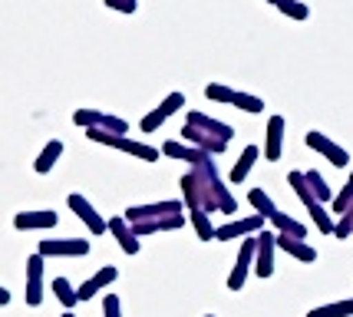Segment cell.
Returning a JSON list of instances; mask_svg holds the SVG:
<instances>
[{
	"label": "cell",
	"instance_id": "cell-10",
	"mask_svg": "<svg viewBox=\"0 0 353 317\" xmlns=\"http://www.w3.org/2000/svg\"><path fill=\"white\" fill-rule=\"evenodd\" d=\"M264 231V218L261 215H248V218H234L228 225L215 228V238L218 242H231V238H248V235H258Z\"/></svg>",
	"mask_w": 353,
	"mask_h": 317
},
{
	"label": "cell",
	"instance_id": "cell-41",
	"mask_svg": "<svg viewBox=\"0 0 353 317\" xmlns=\"http://www.w3.org/2000/svg\"><path fill=\"white\" fill-rule=\"evenodd\" d=\"M205 317H215V314H205Z\"/></svg>",
	"mask_w": 353,
	"mask_h": 317
},
{
	"label": "cell",
	"instance_id": "cell-34",
	"mask_svg": "<svg viewBox=\"0 0 353 317\" xmlns=\"http://www.w3.org/2000/svg\"><path fill=\"white\" fill-rule=\"evenodd\" d=\"M350 202H353V185H343L337 195H334V202H330V205H334V211H337V215H343V211L350 209Z\"/></svg>",
	"mask_w": 353,
	"mask_h": 317
},
{
	"label": "cell",
	"instance_id": "cell-33",
	"mask_svg": "<svg viewBox=\"0 0 353 317\" xmlns=\"http://www.w3.org/2000/svg\"><path fill=\"white\" fill-rule=\"evenodd\" d=\"M310 218H314V225L321 228L323 235H334V218H330V211L317 205V209H310Z\"/></svg>",
	"mask_w": 353,
	"mask_h": 317
},
{
	"label": "cell",
	"instance_id": "cell-32",
	"mask_svg": "<svg viewBox=\"0 0 353 317\" xmlns=\"http://www.w3.org/2000/svg\"><path fill=\"white\" fill-rule=\"evenodd\" d=\"M99 129H106V133H112V136H125V133H129V122L119 119V116H109V113H103Z\"/></svg>",
	"mask_w": 353,
	"mask_h": 317
},
{
	"label": "cell",
	"instance_id": "cell-26",
	"mask_svg": "<svg viewBox=\"0 0 353 317\" xmlns=\"http://www.w3.org/2000/svg\"><path fill=\"white\" fill-rule=\"evenodd\" d=\"M248 205H251V209L258 211L261 218H271V215L277 211V205L271 202V195H268L264 189H251V192H248Z\"/></svg>",
	"mask_w": 353,
	"mask_h": 317
},
{
	"label": "cell",
	"instance_id": "cell-29",
	"mask_svg": "<svg viewBox=\"0 0 353 317\" xmlns=\"http://www.w3.org/2000/svg\"><path fill=\"white\" fill-rule=\"evenodd\" d=\"M99 119H103V113L92 109V106H83V109L73 113V122H77L79 129H92V126H99Z\"/></svg>",
	"mask_w": 353,
	"mask_h": 317
},
{
	"label": "cell",
	"instance_id": "cell-15",
	"mask_svg": "<svg viewBox=\"0 0 353 317\" xmlns=\"http://www.w3.org/2000/svg\"><path fill=\"white\" fill-rule=\"evenodd\" d=\"M119 278V268H112V265H106V268H99V271L92 274L90 281H83V285L77 287V298L79 301H90V298H96V291H103V287H109L112 281Z\"/></svg>",
	"mask_w": 353,
	"mask_h": 317
},
{
	"label": "cell",
	"instance_id": "cell-39",
	"mask_svg": "<svg viewBox=\"0 0 353 317\" xmlns=\"http://www.w3.org/2000/svg\"><path fill=\"white\" fill-rule=\"evenodd\" d=\"M347 185H353V169H350V179H347Z\"/></svg>",
	"mask_w": 353,
	"mask_h": 317
},
{
	"label": "cell",
	"instance_id": "cell-14",
	"mask_svg": "<svg viewBox=\"0 0 353 317\" xmlns=\"http://www.w3.org/2000/svg\"><path fill=\"white\" fill-rule=\"evenodd\" d=\"M281 149H284V116H271V119H268V129H264V159H268V162H277V159H281Z\"/></svg>",
	"mask_w": 353,
	"mask_h": 317
},
{
	"label": "cell",
	"instance_id": "cell-35",
	"mask_svg": "<svg viewBox=\"0 0 353 317\" xmlns=\"http://www.w3.org/2000/svg\"><path fill=\"white\" fill-rule=\"evenodd\" d=\"M103 317H123V304H119V298L112 291L103 298Z\"/></svg>",
	"mask_w": 353,
	"mask_h": 317
},
{
	"label": "cell",
	"instance_id": "cell-13",
	"mask_svg": "<svg viewBox=\"0 0 353 317\" xmlns=\"http://www.w3.org/2000/svg\"><path fill=\"white\" fill-rule=\"evenodd\" d=\"M106 231L112 235V238H116V244L123 248L125 255H139V248H142V244H139V238L132 235V225L125 222L123 215H116V218H106Z\"/></svg>",
	"mask_w": 353,
	"mask_h": 317
},
{
	"label": "cell",
	"instance_id": "cell-25",
	"mask_svg": "<svg viewBox=\"0 0 353 317\" xmlns=\"http://www.w3.org/2000/svg\"><path fill=\"white\" fill-rule=\"evenodd\" d=\"M53 294H57V301L63 304V311H73L79 304V298H77V287L70 285L66 278H53Z\"/></svg>",
	"mask_w": 353,
	"mask_h": 317
},
{
	"label": "cell",
	"instance_id": "cell-16",
	"mask_svg": "<svg viewBox=\"0 0 353 317\" xmlns=\"http://www.w3.org/2000/svg\"><path fill=\"white\" fill-rule=\"evenodd\" d=\"M274 244L281 251H288L291 258H297L301 265H314L317 261V248L307 242H301V238H291V235H274Z\"/></svg>",
	"mask_w": 353,
	"mask_h": 317
},
{
	"label": "cell",
	"instance_id": "cell-5",
	"mask_svg": "<svg viewBox=\"0 0 353 317\" xmlns=\"http://www.w3.org/2000/svg\"><path fill=\"white\" fill-rule=\"evenodd\" d=\"M66 205H70V211H77V218L83 222V225L90 228V235H103L106 231V218L96 211V205H92L86 195H79V192H73V195H66Z\"/></svg>",
	"mask_w": 353,
	"mask_h": 317
},
{
	"label": "cell",
	"instance_id": "cell-37",
	"mask_svg": "<svg viewBox=\"0 0 353 317\" xmlns=\"http://www.w3.org/2000/svg\"><path fill=\"white\" fill-rule=\"evenodd\" d=\"M3 304H10V291H7V287H0V307H3Z\"/></svg>",
	"mask_w": 353,
	"mask_h": 317
},
{
	"label": "cell",
	"instance_id": "cell-7",
	"mask_svg": "<svg viewBox=\"0 0 353 317\" xmlns=\"http://www.w3.org/2000/svg\"><path fill=\"white\" fill-rule=\"evenodd\" d=\"M307 146L317 152V155H323L330 166H337V169L350 166V152L343 149V146H337L334 139H327L323 133H317V129H310V133H307Z\"/></svg>",
	"mask_w": 353,
	"mask_h": 317
},
{
	"label": "cell",
	"instance_id": "cell-18",
	"mask_svg": "<svg viewBox=\"0 0 353 317\" xmlns=\"http://www.w3.org/2000/svg\"><path fill=\"white\" fill-rule=\"evenodd\" d=\"M162 155H169V159H182V162H192V166H199L201 159H205V152L195 149V146H188V142H179V139H169V142H162Z\"/></svg>",
	"mask_w": 353,
	"mask_h": 317
},
{
	"label": "cell",
	"instance_id": "cell-31",
	"mask_svg": "<svg viewBox=\"0 0 353 317\" xmlns=\"http://www.w3.org/2000/svg\"><path fill=\"white\" fill-rule=\"evenodd\" d=\"M238 109H245V113H264V99L261 96H251V93H234V103Z\"/></svg>",
	"mask_w": 353,
	"mask_h": 317
},
{
	"label": "cell",
	"instance_id": "cell-4",
	"mask_svg": "<svg viewBox=\"0 0 353 317\" xmlns=\"http://www.w3.org/2000/svg\"><path fill=\"white\" fill-rule=\"evenodd\" d=\"M37 255L40 258H83V255H90V242L86 238H43Z\"/></svg>",
	"mask_w": 353,
	"mask_h": 317
},
{
	"label": "cell",
	"instance_id": "cell-20",
	"mask_svg": "<svg viewBox=\"0 0 353 317\" xmlns=\"http://www.w3.org/2000/svg\"><path fill=\"white\" fill-rule=\"evenodd\" d=\"M271 225L277 228V235H291V238H301V242L307 238V225L291 218V215H284V211H274V215H271Z\"/></svg>",
	"mask_w": 353,
	"mask_h": 317
},
{
	"label": "cell",
	"instance_id": "cell-36",
	"mask_svg": "<svg viewBox=\"0 0 353 317\" xmlns=\"http://www.w3.org/2000/svg\"><path fill=\"white\" fill-rule=\"evenodd\" d=\"M109 10H119V14H136L139 0H106Z\"/></svg>",
	"mask_w": 353,
	"mask_h": 317
},
{
	"label": "cell",
	"instance_id": "cell-27",
	"mask_svg": "<svg viewBox=\"0 0 353 317\" xmlns=\"http://www.w3.org/2000/svg\"><path fill=\"white\" fill-rule=\"evenodd\" d=\"M188 218H192V228H195V235H199L201 242H215V225H212V218H208L205 211L192 209Z\"/></svg>",
	"mask_w": 353,
	"mask_h": 317
},
{
	"label": "cell",
	"instance_id": "cell-22",
	"mask_svg": "<svg viewBox=\"0 0 353 317\" xmlns=\"http://www.w3.org/2000/svg\"><path fill=\"white\" fill-rule=\"evenodd\" d=\"M304 179H307V189L314 192V198H317L321 205H327V202H334V192H330V185L323 182V175L317 172V169H307V172H304Z\"/></svg>",
	"mask_w": 353,
	"mask_h": 317
},
{
	"label": "cell",
	"instance_id": "cell-12",
	"mask_svg": "<svg viewBox=\"0 0 353 317\" xmlns=\"http://www.w3.org/2000/svg\"><path fill=\"white\" fill-rule=\"evenodd\" d=\"M27 304L30 307L43 304V258L40 255L27 258Z\"/></svg>",
	"mask_w": 353,
	"mask_h": 317
},
{
	"label": "cell",
	"instance_id": "cell-21",
	"mask_svg": "<svg viewBox=\"0 0 353 317\" xmlns=\"http://www.w3.org/2000/svg\"><path fill=\"white\" fill-rule=\"evenodd\" d=\"M258 155H261V149H258V146H245V152H241V159L234 162V169H231L228 179L234 182V185H241V182L248 179V172L254 169V159H258Z\"/></svg>",
	"mask_w": 353,
	"mask_h": 317
},
{
	"label": "cell",
	"instance_id": "cell-6",
	"mask_svg": "<svg viewBox=\"0 0 353 317\" xmlns=\"http://www.w3.org/2000/svg\"><path fill=\"white\" fill-rule=\"evenodd\" d=\"M254 251H258V235L245 238V244H241L238 261H234V268H231V274H228V291H241V287H245L248 274L254 268Z\"/></svg>",
	"mask_w": 353,
	"mask_h": 317
},
{
	"label": "cell",
	"instance_id": "cell-17",
	"mask_svg": "<svg viewBox=\"0 0 353 317\" xmlns=\"http://www.w3.org/2000/svg\"><path fill=\"white\" fill-rule=\"evenodd\" d=\"M185 225V215H165V218H145V222H136L132 225V235L136 238H145L152 231H175V228Z\"/></svg>",
	"mask_w": 353,
	"mask_h": 317
},
{
	"label": "cell",
	"instance_id": "cell-30",
	"mask_svg": "<svg viewBox=\"0 0 353 317\" xmlns=\"http://www.w3.org/2000/svg\"><path fill=\"white\" fill-rule=\"evenodd\" d=\"M205 96H208L212 103H225V106L234 103V90H231V86H221V83H208V86H205Z\"/></svg>",
	"mask_w": 353,
	"mask_h": 317
},
{
	"label": "cell",
	"instance_id": "cell-40",
	"mask_svg": "<svg viewBox=\"0 0 353 317\" xmlns=\"http://www.w3.org/2000/svg\"><path fill=\"white\" fill-rule=\"evenodd\" d=\"M268 3H274V7H277V0H268Z\"/></svg>",
	"mask_w": 353,
	"mask_h": 317
},
{
	"label": "cell",
	"instance_id": "cell-3",
	"mask_svg": "<svg viewBox=\"0 0 353 317\" xmlns=\"http://www.w3.org/2000/svg\"><path fill=\"white\" fill-rule=\"evenodd\" d=\"M179 185H182V205L188 211L199 209V211H205V215H212V211H215V205H212V195H208V189L201 185V179L195 175V172H185Z\"/></svg>",
	"mask_w": 353,
	"mask_h": 317
},
{
	"label": "cell",
	"instance_id": "cell-2",
	"mask_svg": "<svg viewBox=\"0 0 353 317\" xmlns=\"http://www.w3.org/2000/svg\"><path fill=\"white\" fill-rule=\"evenodd\" d=\"M185 205L179 198H165V202H149V205H129L123 211V218L129 225L136 222H145V218H165V215H182Z\"/></svg>",
	"mask_w": 353,
	"mask_h": 317
},
{
	"label": "cell",
	"instance_id": "cell-9",
	"mask_svg": "<svg viewBox=\"0 0 353 317\" xmlns=\"http://www.w3.org/2000/svg\"><path fill=\"white\" fill-rule=\"evenodd\" d=\"M60 215L53 209H37V211H17L14 215V228L17 231H46V228H57Z\"/></svg>",
	"mask_w": 353,
	"mask_h": 317
},
{
	"label": "cell",
	"instance_id": "cell-24",
	"mask_svg": "<svg viewBox=\"0 0 353 317\" xmlns=\"http://www.w3.org/2000/svg\"><path fill=\"white\" fill-rule=\"evenodd\" d=\"M307 317H353V298L334 301V304H321V307L307 311Z\"/></svg>",
	"mask_w": 353,
	"mask_h": 317
},
{
	"label": "cell",
	"instance_id": "cell-23",
	"mask_svg": "<svg viewBox=\"0 0 353 317\" xmlns=\"http://www.w3.org/2000/svg\"><path fill=\"white\" fill-rule=\"evenodd\" d=\"M288 185L294 189V195H297L301 202H304V205H307V211L321 205V202L314 198V192L307 189V179H304V172H291V175H288Z\"/></svg>",
	"mask_w": 353,
	"mask_h": 317
},
{
	"label": "cell",
	"instance_id": "cell-38",
	"mask_svg": "<svg viewBox=\"0 0 353 317\" xmlns=\"http://www.w3.org/2000/svg\"><path fill=\"white\" fill-rule=\"evenodd\" d=\"M60 317H77V314H73V311H63V314Z\"/></svg>",
	"mask_w": 353,
	"mask_h": 317
},
{
	"label": "cell",
	"instance_id": "cell-8",
	"mask_svg": "<svg viewBox=\"0 0 353 317\" xmlns=\"http://www.w3.org/2000/svg\"><path fill=\"white\" fill-rule=\"evenodd\" d=\"M182 106H185V96H182V93H169V96H165L162 103L155 106L149 116H142L139 129H142V133H159V129H162V122L169 119V116H175V113H179Z\"/></svg>",
	"mask_w": 353,
	"mask_h": 317
},
{
	"label": "cell",
	"instance_id": "cell-11",
	"mask_svg": "<svg viewBox=\"0 0 353 317\" xmlns=\"http://www.w3.org/2000/svg\"><path fill=\"white\" fill-rule=\"evenodd\" d=\"M274 235L271 231H258V251H254V274L258 278H271L274 274Z\"/></svg>",
	"mask_w": 353,
	"mask_h": 317
},
{
	"label": "cell",
	"instance_id": "cell-1",
	"mask_svg": "<svg viewBox=\"0 0 353 317\" xmlns=\"http://www.w3.org/2000/svg\"><path fill=\"white\" fill-rule=\"evenodd\" d=\"M192 172L201 179V185L208 189V195H212V205H215V211H225V215H234L238 211V198L228 192V185L221 182V175H218V166L212 155H205L199 166H192Z\"/></svg>",
	"mask_w": 353,
	"mask_h": 317
},
{
	"label": "cell",
	"instance_id": "cell-28",
	"mask_svg": "<svg viewBox=\"0 0 353 317\" xmlns=\"http://www.w3.org/2000/svg\"><path fill=\"white\" fill-rule=\"evenodd\" d=\"M277 10L284 17H291V20H307L310 17L307 3H301V0H277Z\"/></svg>",
	"mask_w": 353,
	"mask_h": 317
},
{
	"label": "cell",
	"instance_id": "cell-19",
	"mask_svg": "<svg viewBox=\"0 0 353 317\" xmlns=\"http://www.w3.org/2000/svg\"><path fill=\"white\" fill-rule=\"evenodd\" d=\"M60 155H63V142L60 139H50L43 149H40V155L33 159V172H40V175H46L50 169L60 162Z\"/></svg>",
	"mask_w": 353,
	"mask_h": 317
}]
</instances>
